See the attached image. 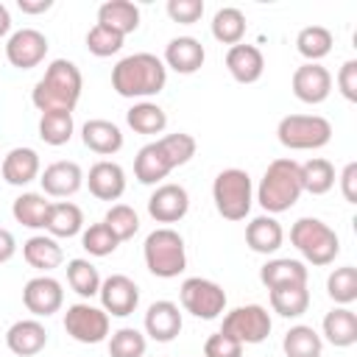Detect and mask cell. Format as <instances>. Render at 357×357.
Here are the masks:
<instances>
[{
	"label": "cell",
	"instance_id": "cell-1",
	"mask_svg": "<svg viewBox=\"0 0 357 357\" xmlns=\"http://www.w3.org/2000/svg\"><path fill=\"white\" fill-rule=\"evenodd\" d=\"M84 89L81 70L70 59H53L45 70V75L36 81L31 92V103L45 114V112H70L78 106Z\"/></svg>",
	"mask_w": 357,
	"mask_h": 357
},
{
	"label": "cell",
	"instance_id": "cell-2",
	"mask_svg": "<svg viewBox=\"0 0 357 357\" xmlns=\"http://www.w3.org/2000/svg\"><path fill=\"white\" fill-rule=\"evenodd\" d=\"M167 84V67L153 53H131L112 67V89L120 98H151Z\"/></svg>",
	"mask_w": 357,
	"mask_h": 357
},
{
	"label": "cell",
	"instance_id": "cell-3",
	"mask_svg": "<svg viewBox=\"0 0 357 357\" xmlns=\"http://www.w3.org/2000/svg\"><path fill=\"white\" fill-rule=\"evenodd\" d=\"M301 173H298V162L290 156L273 159L257 187V204L265 209V215H282L290 206L298 204L301 198Z\"/></svg>",
	"mask_w": 357,
	"mask_h": 357
},
{
	"label": "cell",
	"instance_id": "cell-4",
	"mask_svg": "<svg viewBox=\"0 0 357 357\" xmlns=\"http://www.w3.org/2000/svg\"><path fill=\"white\" fill-rule=\"evenodd\" d=\"M290 243L315 268L332 265L335 257L340 254V237H337V231L329 223H324L321 218H298L290 226Z\"/></svg>",
	"mask_w": 357,
	"mask_h": 357
},
{
	"label": "cell",
	"instance_id": "cell-5",
	"mask_svg": "<svg viewBox=\"0 0 357 357\" xmlns=\"http://www.w3.org/2000/svg\"><path fill=\"white\" fill-rule=\"evenodd\" d=\"M142 257H145V268L159 276V279H176L178 273H184L187 268V248H184V237L170 229H153L145 243H142Z\"/></svg>",
	"mask_w": 357,
	"mask_h": 357
},
{
	"label": "cell",
	"instance_id": "cell-6",
	"mask_svg": "<svg viewBox=\"0 0 357 357\" xmlns=\"http://www.w3.org/2000/svg\"><path fill=\"white\" fill-rule=\"evenodd\" d=\"M212 201L220 218L226 220H245L254 204V184L251 176L240 167H226L212 181Z\"/></svg>",
	"mask_w": 357,
	"mask_h": 357
},
{
	"label": "cell",
	"instance_id": "cell-7",
	"mask_svg": "<svg viewBox=\"0 0 357 357\" xmlns=\"http://www.w3.org/2000/svg\"><path fill=\"white\" fill-rule=\"evenodd\" d=\"M276 139L287 151H318L332 139V123L321 114H284L276 126Z\"/></svg>",
	"mask_w": 357,
	"mask_h": 357
},
{
	"label": "cell",
	"instance_id": "cell-8",
	"mask_svg": "<svg viewBox=\"0 0 357 357\" xmlns=\"http://www.w3.org/2000/svg\"><path fill=\"white\" fill-rule=\"evenodd\" d=\"M271 329H273V321H271V312L262 304L234 307L223 315V324H220V332L231 335L243 346H257V343L268 340Z\"/></svg>",
	"mask_w": 357,
	"mask_h": 357
},
{
	"label": "cell",
	"instance_id": "cell-9",
	"mask_svg": "<svg viewBox=\"0 0 357 357\" xmlns=\"http://www.w3.org/2000/svg\"><path fill=\"white\" fill-rule=\"evenodd\" d=\"M178 298L184 312L201 318V321H212L226 310V293L218 282L204 279V276H190L181 282L178 287Z\"/></svg>",
	"mask_w": 357,
	"mask_h": 357
},
{
	"label": "cell",
	"instance_id": "cell-10",
	"mask_svg": "<svg viewBox=\"0 0 357 357\" xmlns=\"http://www.w3.org/2000/svg\"><path fill=\"white\" fill-rule=\"evenodd\" d=\"M64 332L78 343L95 346V343L109 337V315L89 301L70 304L64 312Z\"/></svg>",
	"mask_w": 357,
	"mask_h": 357
},
{
	"label": "cell",
	"instance_id": "cell-11",
	"mask_svg": "<svg viewBox=\"0 0 357 357\" xmlns=\"http://www.w3.org/2000/svg\"><path fill=\"white\" fill-rule=\"evenodd\" d=\"M98 298H100V310L112 318H126L137 310L139 304V287L131 276L126 273H112L100 282V290H98Z\"/></svg>",
	"mask_w": 357,
	"mask_h": 357
},
{
	"label": "cell",
	"instance_id": "cell-12",
	"mask_svg": "<svg viewBox=\"0 0 357 357\" xmlns=\"http://www.w3.org/2000/svg\"><path fill=\"white\" fill-rule=\"evenodd\" d=\"M47 36L36 28H20L6 42V59L17 70H33L47 56Z\"/></svg>",
	"mask_w": 357,
	"mask_h": 357
},
{
	"label": "cell",
	"instance_id": "cell-13",
	"mask_svg": "<svg viewBox=\"0 0 357 357\" xmlns=\"http://www.w3.org/2000/svg\"><path fill=\"white\" fill-rule=\"evenodd\" d=\"M22 304L25 310L33 315V318H50L53 312L61 310L64 304V290H61V282L42 273V276H33L25 282L22 287Z\"/></svg>",
	"mask_w": 357,
	"mask_h": 357
},
{
	"label": "cell",
	"instance_id": "cell-14",
	"mask_svg": "<svg viewBox=\"0 0 357 357\" xmlns=\"http://www.w3.org/2000/svg\"><path fill=\"white\" fill-rule=\"evenodd\" d=\"M290 86H293V95H296L301 103L318 106V103H324V100L329 98V92H332V75H329L326 67L304 61L301 67H296Z\"/></svg>",
	"mask_w": 357,
	"mask_h": 357
},
{
	"label": "cell",
	"instance_id": "cell-15",
	"mask_svg": "<svg viewBox=\"0 0 357 357\" xmlns=\"http://www.w3.org/2000/svg\"><path fill=\"white\" fill-rule=\"evenodd\" d=\"M190 209V192L181 184H159L148 198V215L156 223H178Z\"/></svg>",
	"mask_w": 357,
	"mask_h": 357
},
{
	"label": "cell",
	"instance_id": "cell-16",
	"mask_svg": "<svg viewBox=\"0 0 357 357\" xmlns=\"http://www.w3.org/2000/svg\"><path fill=\"white\" fill-rule=\"evenodd\" d=\"M42 192L50 198H70L84 187V170L78 162H53L39 173Z\"/></svg>",
	"mask_w": 357,
	"mask_h": 357
},
{
	"label": "cell",
	"instance_id": "cell-17",
	"mask_svg": "<svg viewBox=\"0 0 357 357\" xmlns=\"http://www.w3.org/2000/svg\"><path fill=\"white\" fill-rule=\"evenodd\" d=\"M181 332V310L178 304L167 301V298H159L148 307L145 312V335L156 343H170L176 340Z\"/></svg>",
	"mask_w": 357,
	"mask_h": 357
},
{
	"label": "cell",
	"instance_id": "cell-18",
	"mask_svg": "<svg viewBox=\"0 0 357 357\" xmlns=\"http://www.w3.org/2000/svg\"><path fill=\"white\" fill-rule=\"evenodd\" d=\"M162 61H165V67H170L178 75H192L204 67L206 50L195 36H176V39L167 42Z\"/></svg>",
	"mask_w": 357,
	"mask_h": 357
},
{
	"label": "cell",
	"instance_id": "cell-19",
	"mask_svg": "<svg viewBox=\"0 0 357 357\" xmlns=\"http://www.w3.org/2000/svg\"><path fill=\"white\" fill-rule=\"evenodd\" d=\"M84 181L98 201H117L126 192V170L109 159L95 162L89 167V176H84Z\"/></svg>",
	"mask_w": 357,
	"mask_h": 357
},
{
	"label": "cell",
	"instance_id": "cell-20",
	"mask_svg": "<svg viewBox=\"0 0 357 357\" xmlns=\"http://www.w3.org/2000/svg\"><path fill=\"white\" fill-rule=\"evenodd\" d=\"M6 346L17 357H33L47 346V329L36 318H22L14 321L6 332Z\"/></svg>",
	"mask_w": 357,
	"mask_h": 357
},
{
	"label": "cell",
	"instance_id": "cell-21",
	"mask_svg": "<svg viewBox=\"0 0 357 357\" xmlns=\"http://www.w3.org/2000/svg\"><path fill=\"white\" fill-rule=\"evenodd\" d=\"M226 70L237 84H257L265 73V56L257 45H231L226 53Z\"/></svg>",
	"mask_w": 357,
	"mask_h": 357
},
{
	"label": "cell",
	"instance_id": "cell-22",
	"mask_svg": "<svg viewBox=\"0 0 357 357\" xmlns=\"http://www.w3.org/2000/svg\"><path fill=\"white\" fill-rule=\"evenodd\" d=\"M0 173H3V178H6L11 187H25V184L36 181L39 173H42L39 153H36L33 148H11V151L3 156Z\"/></svg>",
	"mask_w": 357,
	"mask_h": 357
},
{
	"label": "cell",
	"instance_id": "cell-23",
	"mask_svg": "<svg viewBox=\"0 0 357 357\" xmlns=\"http://www.w3.org/2000/svg\"><path fill=\"white\" fill-rule=\"evenodd\" d=\"M81 142H84L92 153L114 156V153L123 148V131H120L112 120L95 117V120H86V123L81 126Z\"/></svg>",
	"mask_w": 357,
	"mask_h": 357
},
{
	"label": "cell",
	"instance_id": "cell-24",
	"mask_svg": "<svg viewBox=\"0 0 357 357\" xmlns=\"http://www.w3.org/2000/svg\"><path fill=\"white\" fill-rule=\"evenodd\" d=\"M284 243V229L273 215H259L245 226V245L254 254H276Z\"/></svg>",
	"mask_w": 357,
	"mask_h": 357
},
{
	"label": "cell",
	"instance_id": "cell-25",
	"mask_svg": "<svg viewBox=\"0 0 357 357\" xmlns=\"http://www.w3.org/2000/svg\"><path fill=\"white\" fill-rule=\"evenodd\" d=\"M22 259L33 271L50 273V271H56L64 262V251L56 243V237H50V234H33V237H28L22 243Z\"/></svg>",
	"mask_w": 357,
	"mask_h": 357
},
{
	"label": "cell",
	"instance_id": "cell-26",
	"mask_svg": "<svg viewBox=\"0 0 357 357\" xmlns=\"http://www.w3.org/2000/svg\"><path fill=\"white\" fill-rule=\"evenodd\" d=\"M307 265L301 259H290V257H276L268 259L259 268V282L273 290V287H290V284H307Z\"/></svg>",
	"mask_w": 357,
	"mask_h": 357
},
{
	"label": "cell",
	"instance_id": "cell-27",
	"mask_svg": "<svg viewBox=\"0 0 357 357\" xmlns=\"http://www.w3.org/2000/svg\"><path fill=\"white\" fill-rule=\"evenodd\" d=\"M321 329L326 343H332L335 349H349L357 343V315L349 307H332L324 315Z\"/></svg>",
	"mask_w": 357,
	"mask_h": 357
},
{
	"label": "cell",
	"instance_id": "cell-28",
	"mask_svg": "<svg viewBox=\"0 0 357 357\" xmlns=\"http://www.w3.org/2000/svg\"><path fill=\"white\" fill-rule=\"evenodd\" d=\"M45 231L50 237H75L84 231V212L73 201H56L47 209Z\"/></svg>",
	"mask_w": 357,
	"mask_h": 357
},
{
	"label": "cell",
	"instance_id": "cell-29",
	"mask_svg": "<svg viewBox=\"0 0 357 357\" xmlns=\"http://www.w3.org/2000/svg\"><path fill=\"white\" fill-rule=\"evenodd\" d=\"M98 22L117 31L120 36H128L139 28V8L131 0H106L98 8Z\"/></svg>",
	"mask_w": 357,
	"mask_h": 357
},
{
	"label": "cell",
	"instance_id": "cell-30",
	"mask_svg": "<svg viewBox=\"0 0 357 357\" xmlns=\"http://www.w3.org/2000/svg\"><path fill=\"white\" fill-rule=\"evenodd\" d=\"M170 170L173 167H170V162L165 159V153L156 142L142 145L134 156V176H137L139 184H159L162 178H167Z\"/></svg>",
	"mask_w": 357,
	"mask_h": 357
},
{
	"label": "cell",
	"instance_id": "cell-31",
	"mask_svg": "<svg viewBox=\"0 0 357 357\" xmlns=\"http://www.w3.org/2000/svg\"><path fill=\"white\" fill-rule=\"evenodd\" d=\"M282 351L284 357H321L324 351V337L307 326V324H296L284 332L282 337Z\"/></svg>",
	"mask_w": 357,
	"mask_h": 357
},
{
	"label": "cell",
	"instance_id": "cell-32",
	"mask_svg": "<svg viewBox=\"0 0 357 357\" xmlns=\"http://www.w3.org/2000/svg\"><path fill=\"white\" fill-rule=\"evenodd\" d=\"M301 173V190L310 195H326L335 187V165L324 156H312L304 165H298Z\"/></svg>",
	"mask_w": 357,
	"mask_h": 357
},
{
	"label": "cell",
	"instance_id": "cell-33",
	"mask_svg": "<svg viewBox=\"0 0 357 357\" xmlns=\"http://www.w3.org/2000/svg\"><path fill=\"white\" fill-rule=\"evenodd\" d=\"M50 204H53V201H47L45 192H22V195L14 198L11 215H14V220L22 223L25 229H45Z\"/></svg>",
	"mask_w": 357,
	"mask_h": 357
},
{
	"label": "cell",
	"instance_id": "cell-34",
	"mask_svg": "<svg viewBox=\"0 0 357 357\" xmlns=\"http://www.w3.org/2000/svg\"><path fill=\"white\" fill-rule=\"evenodd\" d=\"M271 310L282 318H301L310 310V290L307 284H290V287H273L268 290Z\"/></svg>",
	"mask_w": 357,
	"mask_h": 357
},
{
	"label": "cell",
	"instance_id": "cell-35",
	"mask_svg": "<svg viewBox=\"0 0 357 357\" xmlns=\"http://www.w3.org/2000/svg\"><path fill=\"white\" fill-rule=\"evenodd\" d=\"M126 123L137 131V134H162L167 128V114L159 103H151V100H139L134 103L128 112H126Z\"/></svg>",
	"mask_w": 357,
	"mask_h": 357
},
{
	"label": "cell",
	"instance_id": "cell-36",
	"mask_svg": "<svg viewBox=\"0 0 357 357\" xmlns=\"http://www.w3.org/2000/svg\"><path fill=\"white\" fill-rule=\"evenodd\" d=\"M212 36L220 42V45H240L243 36H245V14L234 6H223L215 11L212 17Z\"/></svg>",
	"mask_w": 357,
	"mask_h": 357
},
{
	"label": "cell",
	"instance_id": "cell-37",
	"mask_svg": "<svg viewBox=\"0 0 357 357\" xmlns=\"http://www.w3.org/2000/svg\"><path fill=\"white\" fill-rule=\"evenodd\" d=\"M332 45H335L332 31L324 28V25H307V28H301L298 36H296V50H298L310 64H318L324 56H329V53H332Z\"/></svg>",
	"mask_w": 357,
	"mask_h": 357
},
{
	"label": "cell",
	"instance_id": "cell-38",
	"mask_svg": "<svg viewBox=\"0 0 357 357\" xmlns=\"http://www.w3.org/2000/svg\"><path fill=\"white\" fill-rule=\"evenodd\" d=\"M73 131H75V123H73V114L70 112H45L39 117V139L45 145H67L73 139Z\"/></svg>",
	"mask_w": 357,
	"mask_h": 357
},
{
	"label": "cell",
	"instance_id": "cell-39",
	"mask_svg": "<svg viewBox=\"0 0 357 357\" xmlns=\"http://www.w3.org/2000/svg\"><path fill=\"white\" fill-rule=\"evenodd\" d=\"M100 282H103V279H100L98 268H95L89 259L75 257V259L67 262V284H70L81 298H92V296H98Z\"/></svg>",
	"mask_w": 357,
	"mask_h": 357
},
{
	"label": "cell",
	"instance_id": "cell-40",
	"mask_svg": "<svg viewBox=\"0 0 357 357\" xmlns=\"http://www.w3.org/2000/svg\"><path fill=\"white\" fill-rule=\"evenodd\" d=\"M326 293L337 307H349L351 301H357V268L354 265L335 268L326 279Z\"/></svg>",
	"mask_w": 357,
	"mask_h": 357
},
{
	"label": "cell",
	"instance_id": "cell-41",
	"mask_svg": "<svg viewBox=\"0 0 357 357\" xmlns=\"http://www.w3.org/2000/svg\"><path fill=\"white\" fill-rule=\"evenodd\" d=\"M156 145L162 148V153H165V159L170 162V167L176 170V167H181V165H187L192 156H195V137L192 134H184V131H176V134H165V137H159L156 139Z\"/></svg>",
	"mask_w": 357,
	"mask_h": 357
},
{
	"label": "cell",
	"instance_id": "cell-42",
	"mask_svg": "<svg viewBox=\"0 0 357 357\" xmlns=\"http://www.w3.org/2000/svg\"><path fill=\"white\" fill-rule=\"evenodd\" d=\"M81 245H84V251L92 254V257H109V254L117 251L120 240H117L114 231L100 220V223H92V226H86V229L81 231Z\"/></svg>",
	"mask_w": 357,
	"mask_h": 357
},
{
	"label": "cell",
	"instance_id": "cell-43",
	"mask_svg": "<svg viewBox=\"0 0 357 357\" xmlns=\"http://www.w3.org/2000/svg\"><path fill=\"white\" fill-rule=\"evenodd\" d=\"M145 349H148V340L134 326H120L109 337V354L112 357H145Z\"/></svg>",
	"mask_w": 357,
	"mask_h": 357
},
{
	"label": "cell",
	"instance_id": "cell-44",
	"mask_svg": "<svg viewBox=\"0 0 357 357\" xmlns=\"http://www.w3.org/2000/svg\"><path fill=\"white\" fill-rule=\"evenodd\" d=\"M103 223L114 231V237L123 243V240H131L137 231H139V215L128 206V204H114L109 206V212L103 215Z\"/></svg>",
	"mask_w": 357,
	"mask_h": 357
},
{
	"label": "cell",
	"instance_id": "cell-45",
	"mask_svg": "<svg viewBox=\"0 0 357 357\" xmlns=\"http://www.w3.org/2000/svg\"><path fill=\"white\" fill-rule=\"evenodd\" d=\"M123 39H126V36H120L117 31H112V28L95 22V25L86 31V50H89L92 56H98V59H106V56L120 53Z\"/></svg>",
	"mask_w": 357,
	"mask_h": 357
},
{
	"label": "cell",
	"instance_id": "cell-46",
	"mask_svg": "<svg viewBox=\"0 0 357 357\" xmlns=\"http://www.w3.org/2000/svg\"><path fill=\"white\" fill-rule=\"evenodd\" d=\"M167 17L178 25H195L204 17V0H167Z\"/></svg>",
	"mask_w": 357,
	"mask_h": 357
},
{
	"label": "cell",
	"instance_id": "cell-47",
	"mask_svg": "<svg viewBox=\"0 0 357 357\" xmlns=\"http://www.w3.org/2000/svg\"><path fill=\"white\" fill-rule=\"evenodd\" d=\"M204 357H243V343L234 340L231 335L215 332L204 343Z\"/></svg>",
	"mask_w": 357,
	"mask_h": 357
},
{
	"label": "cell",
	"instance_id": "cell-48",
	"mask_svg": "<svg viewBox=\"0 0 357 357\" xmlns=\"http://www.w3.org/2000/svg\"><path fill=\"white\" fill-rule=\"evenodd\" d=\"M337 89L349 103H357V59H349L337 70Z\"/></svg>",
	"mask_w": 357,
	"mask_h": 357
},
{
	"label": "cell",
	"instance_id": "cell-49",
	"mask_svg": "<svg viewBox=\"0 0 357 357\" xmlns=\"http://www.w3.org/2000/svg\"><path fill=\"white\" fill-rule=\"evenodd\" d=\"M340 192L349 204H357V162H349L340 173Z\"/></svg>",
	"mask_w": 357,
	"mask_h": 357
},
{
	"label": "cell",
	"instance_id": "cell-50",
	"mask_svg": "<svg viewBox=\"0 0 357 357\" xmlns=\"http://www.w3.org/2000/svg\"><path fill=\"white\" fill-rule=\"evenodd\" d=\"M14 254H17V240H14V234H11L8 229H0V265L8 262Z\"/></svg>",
	"mask_w": 357,
	"mask_h": 357
},
{
	"label": "cell",
	"instance_id": "cell-51",
	"mask_svg": "<svg viewBox=\"0 0 357 357\" xmlns=\"http://www.w3.org/2000/svg\"><path fill=\"white\" fill-rule=\"evenodd\" d=\"M17 8L22 14H45L53 8V0H17Z\"/></svg>",
	"mask_w": 357,
	"mask_h": 357
},
{
	"label": "cell",
	"instance_id": "cell-52",
	"mask_svg": "<svg viewBox=\"0 0 357 357\" xmlns=\"http://www.w3.org/2000/svg\"><path fill=\"white\" fill-rule=\"evenodd\" d=\"M8 31H11V14H8V8L0 3V39L8 36Z\"/></svg>",
	"mask_w": 357,
	"mask_h": 357
}]
</instances>
